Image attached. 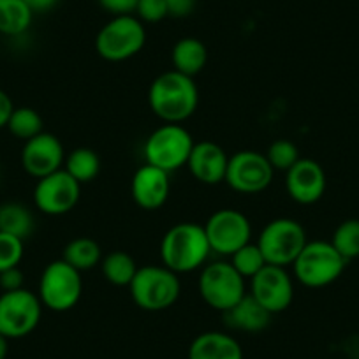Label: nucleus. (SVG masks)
<instances>
[{
    "mask_svg": "<svg viewBox=\"0 0 359 359\" xmlns=\"http://www.w3.org/2000/svg\"><path fill=\"white\" fill-rule=\"evenodd\" d=\"M150 109L164 123H182L191 118L199 104V90L194 78L178 71L162 72L148 90Z\"/></svg>",
    "mask_w": 359,
    "mask_h": 359,
    "instance_id": "f257e3e1",
    "label": "nucleus"
},
{
    "mask_svg": "<svg viewBox=\"0 0 359 359\" xmlns=\"http://www.w3.org/2000/svg\"><path fill=\"white\" fill-rule=\"evenodd\" d=\"M210 254L212 248L205 227L194 222L176 224L161 241L162 264L178 275L203 268Z\"/></svg>",
    "mask_w": 359,
    "mask_h": 359,
    "instance_id": "f03ea898",
    "label": "nucleus"
},
{
    "mask_svg": "<svg viewBox=\"0 0 359 359\" xmlns=\"http://www.w3.org/2000/svg\"><path fill=\"white\" fill-rule=\"evenodd\" d=\"M130 298L147 312H162L178 302L182 282L178 273L162 266H141L129 285Z\"/></svg>",
    "mask_w": 359,
    "mask_h": 359,
    "instance_id": "7ed1b4c3",
    "label": "nucleus"
},
{
    "mask_svg": "<svg viewBox=\"0 0 359 359\" xmlns=\"http://www.w3.org/2000/svg\"><path fill=\"white\" fill-rule=\"evenodd\" d=\"M345 261L331 241H306L303 250L292 262L296 280L310 289L331 285L344 273Z\"/></svg>",
    "mask_w": 359,
    "mask_h": 359,
    "instance_id": "20e7f679",
    "label": "nucleus"
},
{
    "mask_svg": "<svg viewBox=\"0 0 359 359\" xmlns=\"http://www.w3.org/2000/svg\"><path fill=\"white\" fill-rule=\"evenodd\" d=\"M147 43L144 23L136 15L113 16L95 37L99 57L108 62H126L136 57Z\"/></svg>",
    "mask_w": 359,
    "mask_h": 359,
    "instance_id": "39448f33",
    "label": "nucleus"
},
{
    "mask_svg": "<svg viewBox=\"0 0 359 359\" xmlns=\"http://www.w3.org/2000/svg\"><path fill=\"white\" fill-rule=\"evenodd\" d=\"M194 144L191 133L182 123H164L148 136L143 154L147 164L172 172L187 165Z\"/></svg>",
    "mask_w": 359,
    "mask_h": 359,
    "instance_id": "423d86ee",
    "label": "nucleus"
},
{
    "mask_svg": "<svg viewBox=\"0 0 359 359\" xmlns=\"http://www.w3.org/2000/svg\"><path fill=\"white\" fill-rule=\"evenodd\" d=\"M306 241L305 227L298 220L282 217L266 224L255 243L268 264L287 268L296 261Z\"/></svg>",
    "mask_w": 359,
    "mask_h": 359,
    "instance_id": "0eeeda50",
    "label": "nucleus"
},
{
    "mask_svg": "<svg viewBox=\"0 0 359 359\" xmlns=\"http://www.w3.org/2000/svg\"><path fill=\"white\" fill-rule=\"evenodd\" d=\"M83 294L81 271L72 268L64 259L51 261L43 269L39 280V299L43 306L53 312L74 309Z\"/></svg>",
    "mask_w": 359,
    "mask_h": 359,
    "instance_id": "6e6552de",
    "label": "nucleus"
},
{
    "mask_svg": "<svg viewBox=\"0 0 359 359\" xmlns=\"http://www.w3.org/2000/svg\"><path fill=\"white\" fill-rule=\"evenodd\" d=\"M198 287L203 302L222 313L233 309L247 294L245 278L229 261H215L203 266Z\"/></svg>",
    "mask_w": 359,
    "mask_h": 359,
    "instance_id": "1a4fd4ad",
    "label": "nucleus"
},
{
    "mask_svg": "<svg viewBox=\"0 0 359 359\" xmlns=\"http://www.w3.org/2000/svg\"><path fill=\"white\" fill-rule=\"evenodd\" d=\"M43 317V303L29 289L0 294V334L16 340L32 333Z\"/></svg>",
    "mask_w": 359,
    "mask_h": 359,
    "instance_id": "9d476101",
    "label": "nucleus"
},
{
    "mask_svg": "<svg viewBox=\"0 0 359 359\" xmlns=\"http://www.w3.org/2000/svg\"><path fill=\"white\" fill-rule=\"evenodd\" d=\"M275 169L264 154L255 150H241L229 157L226 184L240 194L252 196L266 191L273 182Z\"/></svg>",
    "mask_w": 359,
    "mask_h": 359,
    "instance_id": "9b49d317",
    "label": "nucleus"
},
{
    "mask_svg": "<svg viewBox=\"0 0 359 359\" xmlns=\"http://www.w3.org/2000/svg\"><path fill=\"white\" fill-rule=\"evenodd\" d=\"M206 238L212 252L219 255H231L243 245L250 243L252 226L247 215L234 208H220L212 213L205 226Z\"/></svg>",
    "mask_w": 359,
    "mask_h": 359,
    "instance_id": "f8f14e48",
    "label": "nucleus"
},
{
    "mask_svg": "<svg viewBox=\"0 0 359 359\" xmlns=\"http://www.w3.org/2000/svg\"><path fill=\"white\" fill-rule=\"evenodd\" d=\"M81 198V185L65 169L37 180L34 205L44 215L60 217L76 208Z\"/></svg>",
    "mask_w": 359,
    "mask_h": 359,
    "instance_id": "ddd939ff",
    "label": "nucleus"
},
{
    "mask_svg": "<svg viewBox=\"0 0 359 359\" xmlns=\"http://www.w3.org/2000/svg\"><path fill=\"white\" fill-rule=\"evenodd\" d=\"M248 294L261 306H264L271 316L280 313L291 306L294 299V284L287 269L280 266L266 264L264 268L250 278Z\"/></svg>",
    "mask_w": 359,
    "mask_h": 359,
    "instance_id": "4468645a",
    "label": "nucleus"
},
{
    "mask_svg": "<svg viewBox=\"0 0 359 359\" xmlns=\"http://www.w3.org/2000/svg\"><path fill=\"white\" fill-rule=\"evenodd\" d=\"M64 147L55 134L41 133L39 136L25 141L22 148L23 169L37 180L64 169Z\"/></svg>",
    "mask_w": 359,
    "mask_h": 359,
    "instance_id": "2eb2a0df",
    "label": "nucleus"
},
{
    "mask_svg": "<svg viewBox=\"0 0 359 359\" xmlns=\"http://www.w3.org/2000/svg\"><path fill=\"white\" fill-rule=\"evenodd\" d=\"M326 172L313 158H299L285 171V191L298 205H313L326 192Z\"/></svg>",
    "mask_w": 359,
    "mask_h": 359,
    "instance_id": "dca6fc26",
    "label": "nucleus"
},
{
    "mask_svg": "<svg viewBox=\"0 0 359 359\" xmlns=\"http://www.w3.org/2000/svg\"><path fill=\"white\" fill-rule=\"evenodd\" d=\"M171 192L169 172L155 168L151 164H144L134 172L130 182V196L140 208L147 212L162 208L165 205Z\"/></svg>",
    "mask_w": 359,
    "mask_h": 359,
    "instance_id": "f3484780",
    "label": "nucleus"
},
{
    "mask_svg": "<svg viewBox=\"0 0 359 359\" xmlns=\"http://www.w3.org/2000/svg\"><path fill=\"white\" fill-rule=\"evenodd\" d=\"M227 157L226 150L213 141H199L189 155L187 168L199 184L219 185L226 182Z\"/></svg>",
    "mask_w": 359,
    "mask_h": 359,
    "instance_id": "a211bd4d",
    "label": "nucleus"
},
{
    "mask_svg": "<svg viewBox=\"0 0 359 359\" xmlns=\"http://www.w3.org/2000/svg\"><path fill=\"white\" fill-rule=\"evenodd\" d=\"M189 359H243L238 340L222 331H205L192 340Z\"/></svg>",
    "mask_w": 359,
    "mask_h": 359,
    "instance_id": "6ab92c4d",
    "label": "nucleus"
},
{
    "mask_svg": "<svg viewBox=\"0 0 359 359\" xmlns=\"http://www.w3.org/2000/svg\"><path fill=\"white\" fill-rule=\"evenodd\" d=\"M226 324L233 330L245 331V333H259L266 330L271 320V313L259 305L250 294H245L233 309L224 312Z\"/></svg>",
    "mask_w": 359,
    "mask_h": 359,
    "instance_id": "aec40b11",
    "label": "nucleus"
},
{
    "mask_svg": "<svg viewBox=\"0 0 359 359\" xmlns=\"http://www.w3.org/2000/svg\"><path fill=\"white\" fill-rule=\"evenodd\" d=\"M206 62H208V50L205 43L196 37H184L172 46V71L196 78L206 67Z\"/></svg>",
    "mask_w": 359,
    "mask_h": 359,
    "instance_id": "412c9836",
    "label": "nucleus"
},
{
    "mask_svg": "<svg viewBox=\"0 0 359 359\" xmlns=\"http://www.w3.org/2000/svg\"><path fill=\"white\" fill-rule=\"evenodd\" d=\"M62 259L65 262L76 268L78 271H88V269L95 268L101 264L102 261V250L101 245L95 240L88 236H79L69 241L62 252Z\"/></svg>",
    "mask_w": 359,
    "mask_h": 359,
    "instance_id": "4be33fe9",
    "label": "nucleus"
},
{
    "mask_svg": "<svg viewBox=\"0 0 359 359\" xmlns=\"http://www.w3.org/2000/svg\"><path fill=\"white\" fill-rule=\"evenodd\" d=\"M34 13L23 0H0V34L18 37L32 25Z\"/></svg>",
    "mask_w": 359,
    "mask_h": 359,
    "instance_id": "5701e85b",
    "label": "nucleus"
},
{
    "mask_svg": "<svg viewBox=\"0 0 359 359\" xmlns=\"http://www.w3.org/2000/svg\"><path fill=\"white\" fill-rule=\"evenodd\" d=\"M36 220L32 212L22 203H6L0 206V231L25 241L34 233Z\"/></svg>",
    "mask_w": 359,
    "mask_h": 359,
    "instance_id": "b1692460",
    "label": "nucleus"
},
{
    "mask_svg": "<svg viewBox=\"0 0 359 359\" xmlns=\"http://www.w3.org/2000/svg\"><path fill=\"white\" fill-rule=\"evenodd\" d=\"M64 169L78 182L79 185L90 184L101 172V158L92 148H76L65 157Z\"/></svg>",
    "mask_w": 359,
    "mask_h": 359,
    "instance_id": "393cba45",
    "label": "nucleus"
},
{
    "mask_svg": "<svg viewBox=\"0 0 359 359\" xmlns=\"http://www.w3.org/2000/svg\"><path fill=\"white\" fill-rule=\"evenodd\" d=\"M101 269L109 284L116 285V287H129L140 268L133 255L123 250H115L102 257Z\"/></svg>",
    "mask_w": 359,
    "mask_h": 359,
    "instance_id": "a878e982",
    "label": "nucleus"
},
{
    "mask_svg": "<svg viewBox=\"0 0 359 359\" xmlns=\"http://www.w3.org/2000/svg\"><path fill=\"white\" fill-rule=\"evenodd\" d=\"M8 130L16 137V140L29 141L32 137L39 136L41 133H44V123L43 116L32 108H15L11 118L8 122Z\"/></svg>",
    "mask_w": 359,
    "mask_h": 359,
    "instance_id": "bb28decb",
    "label": "nucleus"
},
{
    "mask_svg": "<svg viewBox=\"0 0 359 359\" xmlns=\"http://www.w3.org/2000/svg\"><path fill=\"white\" fill-rule=\"evenodd\" d=\"M331 243L345 261L359 257V219L344 220L334 229Z\"/></svg>",
    "mask_w": 359,
    "mask_h": 359,
    "instance_id": "cd10ccee",
    "label": "nucleus"
},
{
    "mask_svg": "<svg viewBox=\"0 0 359 359\" xmlns=\"http://www.w3.org/2000/svg\"><path fill=\"white\" fill-rule=\"evenodd\" d=\"M229 262L234 266V269H236L238 273H240L245 280H247V278L248 280L254 278L255 275L268 264L264 255H262L261 248L257 247V243H252V241L250 243L243 245L240 250L234 252V254L231 255Z\"/></svg>",
    "mask_w": 359,
    "mask_h": 359,
    "instance_id": "c85d7f7f",
    "label": "nucleus"
},
{
    "mask_svg": "<svg viewBox=\"0 0 359 359\" xmlns=\"http://www.w3.org/2000/svg\"><path fill=\"white\" fill-rule=\"evenodd\" d=\"M266 158L269 161L271 168L275 171H289L296 162L299 161V151L292 141L289 140H277L269 144L268 151H266Z\"/></svg>",
    "mask_w": 359,
    "mask_h": 359,
    "instance_id": "c756f323",
    "label": "nucleus"
},
{
    "mask_svg": "<svg viewBox=\"0 0 359 359\" xmlns=\"http://www.w3.org/2000/svg\"><path fill=\"white\" fill-rule=\"evenodd\" d=\"M25 254V241L0 231V271L16 268Z\"/></svg>",
    "mask_w": 359,
    "mask_h": 359,
    "instance_id": "7c9ffc66",
    "label": "nucleus"
},
{
    "mask_svg": "<svg viewBox=\"0 0 359 359\" xmlns=\"http://www.w3.org/2000/svg\"><path fill=\"white\" fill-rule=\"evenodd\" d=\"M136 16L143 23H158L169 16L165 0H140L136 8Z\"/></svg>",
    "mask_w": 359,
    "mask_h": 359,
    "instance_id": "2f4dec72",
    "label": "nucleus"
},
{
    "mask_svg": "<svg viewBox=\"0 0 359 359\" xmlns=\"http://www.w3.org/2000/svg\"><path fill=\"white\" fill-rule=\"evenodd\" d=\"M99 6L111 16L136 15V8L140 0H97Z\"/></svg>",
    "mask_w": 359,
    "mask_h": 359,
    "instance_id": "473e14b6",
    "label": "nucleus"
},
{
    "mask_svg": "<svg viewBox=\"0 0 359 359\" xmlns=\"http://www.w3.org/2000/svg\"><path fill=\"white\" fill-rule=\"evenodd\" d=\"M23 284H25V275L20 269V266L0 271V289H2V292L18 291V289H23Z\"/></svg>",
    "mask_w": 359,
    "mask_h": 359,
    "instance_id": "72a5a7b5",
    "label": "nucleus"
},
{
    "mask_svg": "<svg viewBox=\"0 0 359 359\" xmlns=\"http://www.w3.org/2000/svg\"><path fill=\"white\" fill-rule=\"evenodd\" d=\"M168 6L169 16L175 18H185V16L192 15L196 9V0H165Z\"/></svg>",
    "mask_w": 359,
    "mask_h": 359,
    "instance_id": "f704fd0d",
    "label": "nucleus"
},
{
    "mask_svg": "<svg viewBox=\"0 0 359 359\" xmlns=\"http://www.w3.org/2000/svg\"><path fill=\"white\" fill-rule=\"evenodd\" d=\"M13 111H15V104H13L11 97L8 95V92L0 88V129L8 127Z\"/></svg>",
    "mask_w": 359,
    "mask_h": 359,
    "instance_id": "c9c22d12",
    "label": "nucleus"
},
{
    "mask_svg": "<svg viewBox=\"0 0 359 359\" xmlns=\"http://www.w3.org/2000/svg\"><path fill=\"white\" fill-rule=\"evenodd\" d=\"M27 6L30 8V11L36 15V13H48L58 4V0H23Z\"/></svg>",
    "mask_w": 359,
    "mask_h": 359,
    "instance_id": "e433bc0d",
    "label": "nucleus"
},
{
    "mask_svg": "<svg viewBox=\"0 0 359 359\" xmlns=\"http://www.w3.org/2000/svg\"><path fill=\"white\" fill-rule=\"evenodd\" d=\"M9 352V340L4 337V334H0V359L8 358Z\"/></svg>",
    "mask_w": 359,
    "mask_h": 359,
    "instance_id": "4c0bfd02",
    "label": "nucleus"
}]
</instances>
